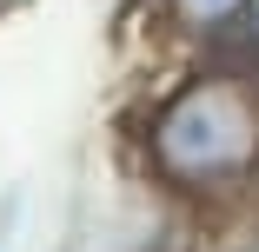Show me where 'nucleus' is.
<instances>
[{
    "instance_id": "obj_1",
    "label": "nucleus",
    "mask_w": 259,
    "mask_h": 252,
    "mask_svg": "<svg viewBox=\"0 0 259 252\" xmlns=\"http://www.w3.org/2000/svg\"><path fill=\"white\" fill-rule=\"evenodd\" d=\"M140 166L186 206L259 192V60H199L140 113Z\"/></svg>"
},
{
    "instance_id": "obj_2",
    "label": "nucleus",
    "mask_w": 259,
    "mask_h": 252,
    "mask_svg": "<svg viewBox=\"0 0 259 252\" xmlns=\"http://www.w3.org/2000/svg\"><path fill=\"white\" fill-rule=\"evenodd\" d=\"M166 14V27L193 46H220L226 33L246 27V0H153Z\"/></svg>"
},
{
    "instance_id": "obj_3",
    "label": "nucleus",
    "mask_w": 259,
    "mask_h": 252,
    "mask_svg": "<svg viewBox=\"0 0 259 252\" xmlns=\"http://www.w3.org/2000/svg\"><path fill=\"white\" fill-rule=\"evenodd\" d=\"M14 226H20V186H7V199H0V245L14 239Z\"/></svg>"
},
{
    "instance_id": "obj_4",
    "label": "nucleus",
    "mask_w": 259,
    "mask_h": 252,
    "mask_svg": "<svg viewBox=\"0 0 259 252\" xmlns=\"http://www.w3.org/2000/svg\"><path fill=\"white\" fill-rule=\"evenodd\" d=\"M246 33H259V0H246Z\"/></svg>"
},
{
    "instance_id": "obj_5",
    "label": "nucleus",
    "mask_w": 259,
    "mask_h": 252,
    "mask_svg": "<svg viewBox=\"0 0 259 252\" xmlns=\"http://www.w3.org/2000/svg\"><path fill=\"white\" fill-rule=\"evenodd\" d=\"M233 252H259V239H246V245H233Z\"/></svg>"
}]
</instances>
